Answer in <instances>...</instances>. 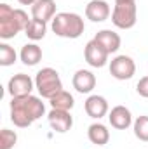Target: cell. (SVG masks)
<instances>
[{
    "instance_id": "1",
    "label": "cell",
    "mask_w": 148,
    "mask_h": 149,
    "mask_svg": "<svg viewBox=\"0 0 148 149\" xmlns=\"http://www.w3.org/2000/svg\"><path fill=\"white\" fill-rule=\"evenodd\" d=\"M45 114V104L42 99L30 94L23 97H12L11 101V121L18 128H28L33 121Z\"/></svg>"
},
{
    "instance_id": "2",
    "label": "cell",
    "mask_w": 148,
    "mask_h": 149,
    "mask_svg": "<svg viewBox=\"0 0 148 149\" xmlns=\"http://www.w3.org/2000/svg\"><path fill=\"white\" fill-rule=\"evenodd\" d=\"M32 19L23 9H12L9 3H0V38H14L19 31H25Z\"/></svg>"
},
{
    "instance_id": "3",
    "label": "cell",
    "mask_w": 148,
    "mask_h": 149,
    "mask_svg": "<svg viewBox=\"0 0 148 149\" xmlns=\"http://www.w3.org/2000/svg\"><path fill=\"white\" fill-rule=\"evenodd\" d=\"M51 30L58 37L75 40L84 33L85 24H84V19L75 12H58L51 21Z\"/></svg>"
},
{
    "instance_id": "4",
    "label": "cell",
    "mask_w": 148,
    "mask_h": 149,
    "mask_svg": "<svg viewBox=\"0 0 148 149\" xmlns=\"http://www.w3.org/2000/svg\"><path fill=\"white\" fill-rule=\"evenodd\" d=\"M35 88L38 90L40 97L52 99L56 94L63 90V81L59 78V73L54 68H42L35 76Z\"/></svg>"
},
{
    "instance_id": "5",
    "label": "cell",
    "mask_w": 148,
    "mask_h": 149,
    "mask_svg": "<svg viewBox=\"0 0 148 149\" xmlns=\"http://www.w3.org/2000/svg\"><path fill=\"white\" fill-rule=\"evenodd\" d=\"M138 21V7L132 3H115L111 10V23L118 30H131Z\"/></svg>"
},
{
    "instance_id": "6",
    "label": "cell",
    "mask_w": 148,
    "mask_h": 149,
    "mask_svg": "<svg viewBox=\"0 0 148 149\" xmlns=\"http://www.w3.org/2000/svg\"><path fill=\"white\" fill-rule=\"evenodd\" d=\"M136 73V64L132 57L122 54L110 61V74L115 80H131Z\"/></svg>"
},
{
    "instance_id": "7",
    "label": "cell",
    "mask_w": 148,
    "mask_h": 149,
    "mask_svg": "<svg viewBox=\"0 0 148 149\" xmlns=\"http://www.w3.org/2000/svg\"><path fill=\"white\" fill-rule=\"evenodd\" d=\"M84 57H85V63H87L89 66H92V68H103V66H106L110 54L105 50V47H103L101 43H98V42L92 38L91 42L85 43Z\"/></svg>"
},
{
    "instance_id": "8",
    "label": "cell",
    "mask_w": 148,
    "mask_h": 149,
    "mask_svg": "<svg viewBox=\"0 0 148 149\" xmlns=\"http://www.w3.org/2000/svg\"><path fill=\"white\" fill-rule=\"evenodd\" d=\"M33 88H35V80H32L30 74H25V73L14 74L7 83V90H9V94L12 97L30 95Z\"/></svg>"
},
{
    "instance_id": "9",
    "label": "cell",
    "mask_w": 148,
    "mask_h": 149,
    "mask_svg": "<svg viewBox=\"0 0 148 149\" xmlns=\"http://www.w3.org/2000/svg\"><path fill=\"white\" fill-rule=\"evenodd\" d=\"M49 125L54 132L58 134H66L72 127H73V116L70 111H63V109H51L47 114Z\"/></svg>"
},
{
    "instance_id": "10",
    "label": "cell",
    "mask_w": 148,
    "mask_h": 149,
    "mask_svg": "<svg viewBox=\"0 0 148 149\" xmlns=\"http://www.w3.org/2000/svg\"><path fill=\"white\" fill-rule=\"evenodd\" d=\"M111 9L105 0H91L85 5V17L92 23H103L110 17Z\"/></svg>"
},
{
    "instance_id": "11",
    "label": "cell",
    "mask_w": 148,
    "mask_h": 149,
    "mask_svg": "<svg viewBox=\"0 0 148 149\" xmlns=\"http://www.w3.org/2000/svg\"><path fill=\"white\" fill-rule=\"evenodd\" d=\"M84 109L87 113V116L94 118V120H99L103 116H106L110 108H108V101L103 97V95H89L85 104H84Z\"/></svg>"
},
{
    "instance_id": "12",
    "label": "cell",
    "mask_w": 148,
    "mask_h": 149,
    "mask_svg": "<svg viewBox=\"0 0 148 149\" xmlns=\"http://www.w3.org/2000/svg\"><path fill=\"white\" fill-rule=\"evenodd\" d=\"M108 121L113 128L117 130H127L134 121H132V114L125 106H115L108 113Z\"/></svg>"
},
{
    "instance_id": "13",
    "label": "cell",
    "mask_w": 148,
    "mask_h": 149,
    "mask_svg": "<svg viewBox=\"0 0 148 149\" xmlns=\"http://www.w3.org/2000/svg\"><path fill=\"white\" fill-rule=\"evenodd\" d=\"M73 88L80 94H91L96 87V76L89 70H78L72 78Z\"/></svg>"
},
{
    "instance_id": "14",
    "label": "cell",
    "mask_w": 148,
    "mask_h": 149,
    "mask_svg": "<svg viewBox=\"0 0 148 149\" xmlns=\"http://www.w3.org/2000/svg\"><path fill=\"white\" fill-rule=\"evenodd\" d=\"M56 14L58 12H56V2L54 0H37L32 5V17L40 19L44 23L52 21Z\"/></svg>"
},
{
    "instance_id": "15",
    "label": "cell",
    "mask_w": 148,
    "mask_h": 149,
    "mask_svg": "<svg viewBox=\"0 0 148 149\" xmlns=\"http://www.w3.org/2000/svg\"><path fill=\"white\" fill-rule=\"evenodd\" d=\"M94 40H96L98 43H101L108 54H115V52L120 49V43H122L120 35L115 33L113 30H101V31H98L96 37H94Z\"/></svg>"
},
{
    "instance_id": "16",
    "label": "cell",
    "mask_w": 148,
    "mask_h": 149,
    "mask_svg": "<svg viewBox=\"0 0 148 149\" xmlns=\"http://www.w3.org/2000/svg\"><path fill=\"white\" fill-rule=\"evenodd\" d=\"M87 137H89V141L92 144H96L98 148H101V146L108 144V141H110V130L106 128V125H103V123L98 121V123H92L89 127Z\"/></svg>"
},
{
    "instance_id": "17",
    "label": "cell",
    "mask_w": 148,
    "mask_h": 149,
    "mask_svg": "<svg viewBox=\"0 0 148 149\" xmlns=\"http://www.w3.org/2000/svg\"><path fill=\"white\" fill-rule=\"evenodd\" d=\"M19 59L26 66H37L38 63L42 61V49L38 47L37 43H26V45L21 47Z\"/></svg>"
},
{
    "instance_id": "18",
    "label": "cell",
    "mask_w": 148,
    "mask_h": 149,
    "mask_svg": "<svg viewBox=\"0 0 148 149\" xmlns=\"http://www.w3.org/2000/svg\"><path fill=\"white\" fill-rule=\"evenodd\" d=\"M49 104L52 109H63V111H72L75 106L73 95L66 90H61L59 94H56L52 99H49Z\"/></svg>"
},
{
    "instance_id": "19",
    "label": "cell",
    "mask_w": 148,
    "mask_h": 149,
    "mask_svg": "<svg viewBox=\"0 0 148 149\" xmlns=\"http://www.w3.org/2000/svg\"><path fill=\"white\" fill-rule=\"evenodd\" d=\"M45 33H47V23H44L40 19H35V17H32V21L28 23V26L25 30V35L30 40H33V42L42 40L45 37Z\"/></svg>"
},
{
    "instance_id": "20",
    "label": "cell",
    "mask_w": 148,
    "mask_h": 149,
    "mask_svg": "<svg viewBox=\"0 0 148 149\" xmlns=\"http://www.w3.org/2000/svg\"><path fill=\"white\" fill-rule=\"evenodd\" d=\"M132 128H134V135L143 141V142H148V116L147 114H141L134 120L132 123Z\"/></svg>"
},
{
    "instance_id": "21",
    "label": "cell",
    "mask_w": 148,
    "mask_h": 149,
    "mask_svg": "<svg viewBox=\"0 0 148 149\" xmlns=\"http://www.w3.org/2000/svg\"><path fill=\"white\" fill-rule=\"evenodd\" d=\"M18 59L16 50L9 43H0V66H12Z\"/></svg>"
},
{
    "instance_id": "22",
    "label": "cell",
    "mask_w": 148,
    "mask_h": 149,
    "mask_svg": "<svg viewBox=\"0 0 148 149\" xmlns=\"http://www.w3.org/2000/svg\"><path fill=\"white\" fill-rule=\"evenodd\" d=\"M18 142V134L9 130V128H2L0 132V149H12Z\"/></svg>"
},
{
    "instance_id": "23",
    "label": "cell",
    "mask_w": 148,
    "mask_h": 149,
    "mask_svg": "<svg viewBox=\"0 0 148 149\" xmlns=\"http://www.w3.org/2000/svg\"><path fill=\"white\" fill-rule=\"evenodd\" d=\"M136 92H138L141 97L148 99V74L143 76V78H140V81H138V85H136Z\"/></svg>"
},
{
    "instance_id": "24",
    "label": "cell",
    "mask_w": 148,
    "mask_h": 149,
    "mask_svg": "<svg viewBox=\"0 0 148 149\" xmlns=\"http://www.w3.org/2000/svg\"><path fill=\"white\" fill-rule=\"evenodd\" d=\"M18 2H19L21 5H33L37 0H18Z\"/></svg>"
},
{
    "instance_id": "25",
    "label": "cell",
    "mask_w": 148,
    "mask_h": 149,
    "mask_svg": "<svg viewBox=\"0 0 148 149\" xmlns=\"http://www.w3.org/2000/svg\"><path fill=\"white\" fill-rule=\"evenodd\" d=\"M136 0H115V3H132Z\"/></svg>"
},
{
    "instance_id": "26",
    "label": "cell",
    "mask_w": 148,
    "mask_h": 149,
    "mask_svg": "<svg viewBox=\"0 0 148 149\" xmlns=\"http://www.w3.org/2000/svg\"><path fill=\"white\" fill-rule=\"evenodd\" d=\"M96 149H99V148H96Z\"/></svg>"
}]
</instances>
